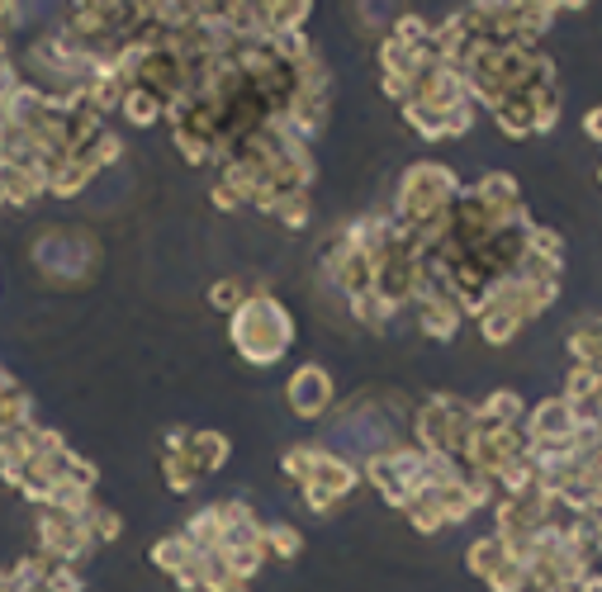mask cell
I'll return each mask as SVG.
<instances>
[{
	"label": "cell",
	"mask_w": 602,
	"mask_h": 592,
	"mask_svg": "<svg viewBox=\"0 0 602 592\" xmlns=\"http://www.w3.org/2000/svg\"><path fill=\"white\" fill-rule=\"evenodd\" d=\"M584 134L593 138V142H602V104H598V110H588V114H584Z\"/></svg>",
	"instance_id": "7c38bea8"
},
{
	"label": "cell",
	"mask_w": 602,
	"mask_h": 592,
	"mask_svg": "<svg viewBox=\"0 0 602 592\" xmlns=\"http://www.w3.org/2000/svg\"><path fill=\"white\" fill-rule=\"evenodd\" d=\"M327 403H333V379H327L318 365H304V370L290 379V407L299 417H323Z\"/></svg>",
	"instance_id": "5b68a950"
},
{
	"label": "cell",
	"mask_w": 602,
	"mask_h": 592,
	"mask_svg": "<svg viewBox=\"0 0 602 592\" xmlns=\"http://www.w3.org/2000/svg\"><path fill=\"white\" fill-rule=\"evenodd\" d=\"M309 5H313V0H252V10H256V20H261V29H266V38L304 29Z\"/></svg>",
	"instance_id": "8992f818"
},
{
	"label": "cell",
	"mask_w": 602,
	"mask_h": 592,
	"mask_svg": "<svg viewBox=\"0 0 602 592\" xmlns=\"http://www.w3.org/2000/svg\"><path fill=\"white\" fill-rule=\"evenodd\" d=\"M233 341H238V351L256 365L280 361L285 347H290V313L266 294L247 299V304L233 313Z\"/></svg>",
	"instance_id": "6da1fadb"
},
{
	"label": "cell",
	"mask_w": 602,
	"mask_h": 592,
	"mask_svg": "<svg viewBox=\"0 0 602 592\" xmlns=\"http://www.w3.org/2000/svg\"><path fill=\"white\" fill-rule=\"evenodd\" d=\"M574 427H579V407L569 399H545L531 407L527 417V445H541V441H569Z\"/></svg>",
	"instance_id": "277c9868"
},
{
	"label": "cell",
	"mask_w": 602,
	"mask_h": 592,
	"mask_svg": "<svg viewBox=\"0 0 602 592\" xmlns=\"http://www.w3.org/2000/svg\"><path fill=\"white\" fill-rule=\"evenodd\" d=\"M124 114L134 118V124H152V118L162 114V100H156L152 90H142V86H128V96H124Z\"/></svg>",
	"instance_id": "30bf717a"
},
{
	"label": "cell",
	"mask_w": 602,
	"mask_h": 592,
	"mask_svg": "<svg viewBox=\"0 0 602 592\" xmlns=\"http://www.w3.org/2000/svg\"><path fill=\"white\" fill-rule=\"evenodd\" d=\"M399 15H409V10H403V0H356V20L365 24V29H379V24H389V29H394Z\"/></svg>",
	"instance_id": "9c48e42d"
},
{
	"label": "cell",
	"mask_w": 602,
	"mask_h": 592,
	"mask_svg": "<svg viewBox=\"0 0 602 592\" xmlns=\"http://www.w3.org/2000/svg\"><path fill=\"white\" fill-rule=\"evenodd\" d=\"M10 15H15V0H0V29H5Z\"/></svg>",
	"instance_id": "4fadbf2b"
},
{
	"label": "cell",
	"mask_w": 602,
	"mask_h": 592,
	"mask_svg": "<svg viewBox=\"0 0 602 592\" xmlns=\"http://www.w3.org/2000/svg\"><path fill=\"white\" fill-rule=\"evenodd\" d=\"M598 393H602V370H598V365H569L565 399L569 403H593Z\"/></svg>",
	"instance_id": "ba28073f"
},
{
	"label": "cell",
	"mask_w": 602,
	"mask_h": 592,
	"mask_svg": "<svg viewBox=\"0 0 602 592\" xmlns=\"http://www.w3.org/2000/svg\"><path fill=\"white\" fill-rule=\"evenodd\" d=\"M455 200H461V186L447 166H413L399 186V214L409 228H423V223L447 218Z\"/></svg>",
	"instance_id": "7a4b0ae2"
},
{
	"label": "cell",
	"mask_w": 602,
	"mask_h": 592,
	"mask_svg": "<svg viewBox=\"0 0 602 592\" xmlns=\"http://www.w3.org/2000/svg\"><path fill=\"white\" fill-rule=\"evenodd\" d=\"M479 327H484V341H499V347H503V341L517 337L522 318H517L513 308H503V304H489V308L479 313Z\"/></svg>",
	"instance_id": "52a82bcc"
},
{
	"label": "cell",
	"mask_w": 602,
	"mask_h": 592,
	"mask_svg": "<svg viewBox=\"0 0 602 592\" xmlns=\"http://www.w3.org/2000/svg\"><path fill=\"white\" fill-rule=\"evenodd\" d=\"M214 304H218V308H242L238 285H233V280H218V285H214Z\"/></svg>",
	"instance_id": "8fae6325"
},
{
	"label": "cell",
	"mask_w": 602,
	"mask_h": 592,
	"mask_svg": "<svg viewBox=\"0 0 602 592\" xmlns=\"http://www.w3.org/2000/svg\"><path fill=\"white\" fill-rule=\"evenodd\" d=\"M34 261L52 275V280H81V275L90 270V242L76 237V232L52 228L34 242Z\"/></svg>",
	"instance_id": "3957f363"
}]
</instances>
